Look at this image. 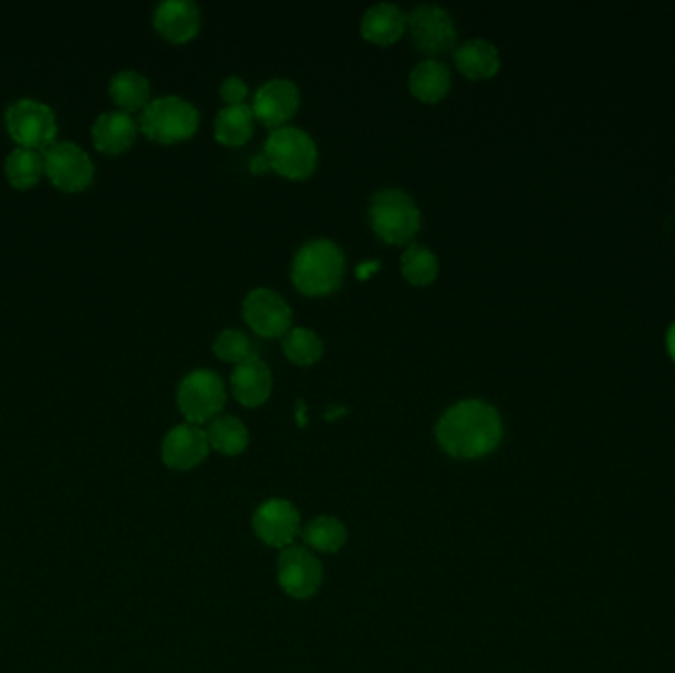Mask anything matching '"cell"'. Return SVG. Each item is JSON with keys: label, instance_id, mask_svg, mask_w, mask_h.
I'll use <instances>...</instances> for the list:
<instances>
[{"label": "cell", "instance_id": "52a82bcc", "mask_svg": "<svg viewBox=\"0 0 675 673\" xmlns=\"http://www.w3.org/2000/svg\"><path fill=\"white\" fill-rule=\"evenodd\" d=\"M4 121L10 138L22 148L44 153L58 143V118L52 107L42 101H14L7 110Z\"/></svg>", "mask_w": 675, "mask_h": 673}, {"label": "cell", "instance_id": "4316f807", "mask_svg": "<svg viewBox=\"0 0 675 673\" xmlns=\"http://www.w3.org/2000/svg\"><path fill=\"white\" fill-rule=\"evenodd\" d=\"M438 257L429 247L409 244L402 253V273L411 284L427 287L438 277Z\"/></svg>", "mask_w": 675, "mask_h": 673}, {"label": "cell", "instance_id": "3957f363", "mask_svg": "<svg viewBox=\"0 0 675 673\" xmlns=\"http://www.w3.org/2000/svg\"><path fill=\"white\" fill-rule=\"evenodd\" d=\"M370 226L375 236L392 246L411 244L419 234L420 209L413 196L402 188H382L375 191L367 208Z\"/></svg>", "mask_w": 675, "mask_h": 673}, {"label": "cell", "instance_id": "ac0fdd59", "mask_svg": "<svg viewBox=\"0 0 675 673\" xmlns=\"http://www.w3.org/2000/svg\"><path fill=\"white\" fill-rule=\"evenodd\" d=\"M137 133L138 125L133 115L125 111H105L93 123V145L103 155H121L133 146Z\"/></svg>", "mask_w": 675, "mask_h": 673}, {"label": "cell", "instance_id": "f546056e", "mask_svg": "<svg viewBox=\"0 0 675 673\" xmlns=\"http://www.w3.org/2000/svg\"><path fill=\"white\" fill-rule=\"evenodd\" d=\"M249 170H251L253 174H263L267 173V170H271V166H269V163H267V158L263 153H257V155H253L251 163H249Z\"/></svg>", "mask_w": 675, "mask_h": 673}, {"label": "cell", "instance_id": "277c9868", "mask_svg": "<svg viewBox=\"0 0 675 673\" xmlns=\"http://www.w3.org/2000/svg\"><path fill=\"white\" fill-rule=\"evenodd\" d=\"M200 127V111L180 95L156 97L141 111L138 128L158 145H174L194 137Z\"/></svg>", "mask_w": 675, "mask_h": 673}, {"label": "cell", "instance_id": "603a6c76", "mask_svg": "<svg viewBox=\"0 0 675 673\" xmlns=\"http://www.w3.org/2000/svg\"><path fill=\"white\" fill-rule=\"evenodd\" d=\"M4 174L10 186L17 190L34 188L46 174L44 153L17 146L4 161Z\"/></svg>", "mask_w": 675, "mask_h": 673}, {"label": "cell", "instance_id": "f1b7e54d", "mask_svg": "<svg viewBox=\"0 0 675 673\" xmlns=\"http://www.w3.org/2000/svg\"><path fill=\"white\" fill-rule=\"evenodd\" d=\"M219 95L226 101V105H243L249 97V87L239 75H228L219 85Z\"/></svg>", "mask_w": 675, "mask_h": 673}, {"label": "cell", "instance_id": "9c48e42d", "mask_svg": "<svg viewBox=\"0 0 675 673\" xmlns=\"http://www.w3.org/2000/svg\"><path fill=\"white\" fill-rule=\"evenodd\" d=\"M44 166L50 183L68 194L87 190L95 176V166L82 146L62 141L44 151Z\"/></svg>", "mask_w": 675, "mask_h": 673}, {"label": "cell", "instance_id": "4fadbf2b", "mask_svg": "<svg viewBox=\"0 0 675 673\" xmlns=\"http://www.w3.org/2000/svg\"><path fill=\"white\" fill-rule=\"evenodd\" d=\"M253 529L266 546L283 551L292 546L294 537L301 531V514L291 501L279 498L267 500L257 508Z\"/></svg>", "mask_w": 675, "mask_h": 673}, {"label": "cell", "instance_id": "9a60e30c", "mask_svg": "<svg viewBox=\"0 0 675 673\" xmlns=\"http://www.w3.org/2000/svg\"><path fill=\"white\" fill-rule=\"evenodd\" d=\"M153 27L168 42L184 44L200 32V7L194 0H163L153 12Z\"/></svg>", "mask_w": 675, "mask_h": 673}, {"label": "cell", "instance_id": "d4e9b609", "mask_svg": "<svg viewBox=\"0 0 675 673\" xmlns=\"http://www.w3.org/2000/svg\"><path fill=\"white\" fill-rule=\"evenodd\" d=\"M304 543L320 553H336L346 546V526L332 516H319L311 519L302 529Z\"/></svg>", "mask_w": 675, "mask_h": 673}, {"label": "cell", "instance_id": "6da1fadb", "mask_svg": "<svg viewBox=\"0 0 675 673\" xmlns=\"http://www.w3.org/2000/svg\"><path fill=\"white\" fill-rule=\"evenodd\" d=\"M435 435L447 455L465 460L482 458L502 443V417L488 401H457L438 418Z\"/></svg>", "mask_w": 675, "mask_h": 673}, {"label": "cell", "instance_id": "8992f818", "mask_svg": "<svg viewBox=\"0 0 675 673\" xmlns=\"http://www.w3.org/2000/svg\"><path fill=\"white\" fill-rule=\"evenodd\" d=\"M226 400H228L226 383L221 380V375L210 367H198L186 373L176 390L178 410L183 411L188 423L200 427L204 423H210L221 415Z\"/></svg>", "mask_w": 675, "mask_h": 673}, {"label": "cell", "instance_id": "30bf717a", "mask_svg": "<svg viewBox=\"0 0 675 673\" xmlns=\"http://www.w3.org/2000/svg\"><path fill=\"white\" fill-rule=\"evenodd\" d=\"M243 319L247 327L263 338H283L292 328V309L281 292L269 287H257L243 299Z\"/></svg>", "mask_w": 675, "mask_h": 673}, {"label": "cell", "instance_id": "d6986e66", "mask_svg": "<svg viewBox=\"0 0 675 673\" xmlns=\"http://www.w3.org/2000/svg\"><path fill=\"white\" fill-rule=\"evenodd\" d=\"M453 58L458 72L475 82L492 77L502 65L500 50L486 38H468L463 44H457Z\"/></svg>", "mask_w": 675, "mask_h": 673}, {"label": "cell", "instance_id": "7402d4cb", "mask_svg": "<svg viewBox=\"0 0 675 673\" xmlns=\"http://www.w3.org/2000/svg\"><path fill=\"white\" fill-rule=\"evenodd\" d=\"M110 95L113 103L125 113L145 110L153 101L150 97V83L145 75L135 70H123L111 77Z\"/></svg>", "mask_w": 675, "mask_h": 673}, {"label": "cell", "instance_id": "5b68a950", "mask_svg": "<svg viewBox=\"0 0 675 673\" xmlns=\"http://www.w3.org/2000/svg\"><path fill=\"white\" fill-rule=\"evenodd\" d=\"M261 153L271 170L291 180L309 178L319 164L316 141L304 128L294 125L271 128Z\"/></svg>", "mask_w": 675, "mask_h": 673}, {"label": "cell", "instance_id": "44dd1931", "mask_svg": "<svg viewBox=\"0 0 675 673\" xmlns=\"http://www.w3.org/2000/svg\"><path fill=\"white\" fill-rule=\"evenodd\" d=\"M256 115L249 103L224 105L214 121V137L226 146H239L253 137Z\"/></svg>", "mask_w": 675, "mask_h": 673}, {"label": "cell", "instance_id": "ffe728a7", "mask_svg": "<svg viewBox=\"0 0 675 673\" xmlns=\"http://www.w3.org/2000/svg\"><path fill=\"white\" fill-rule=\"evenodd\" d=\"M450 85H453L450 70L437 58H427L411 70V95L423 103H437V101L445 100Z\"/></svg>", "mask_w": 675, "mask_h": 673}, {"label": "cell", "instance_id": "cb8c5ba5", "mask_svg": "<svg viewBox=\"0 0 675 673\" xmlns=\"http://www.w3.org/2000/svg\"><path fill=\"white\" fill-rule=\"evenodd\" d=\"M210 448L218 451L219 455L238 456L249 445V431L241 418L233 415H218L208 423L206 428Z\"/></svg>", "mask_w": 675, "mask_h": 673}, {"label": "cell", "instance_id": "5bb4252c", "mask_svg": "<svg viewBox=\"0 0 675 673\" xmlns=\"http://www.w3.org/2000/svg\"><path fill=\"white\" fill-rule=\"evenodd\" d=\"M208 453H210V443L206 428L188 421L166 433L160 451L163 463L173 470H190L194 466L200 465Z\"/></svg>", "mask_w": 675, "mask_h": 673}, {"label": "cell", "instance_id": "7a4b0ae2", "mask_svg": "<svg viewBox=\"0 0 675 673\" xmlns=\"http://www.w3.org/2000/svg\"><path fill=\"white\" fill-rule=\"evenodd\" d=\"M346 273V253L330 237H314L302 244L292 257V284L309 297L336 291Z\"/></svg>", "mask_w": 675, "mask_h": 673}, {"label": "cell", "instance_id": "8fae6325", "mask_svg": "<svg viewBox=\"0 0 675 673\" xmlns=\"http://www.w3.org/2000/svg\"><path fill=\"white\" fill-rule=\"evenodd\" d=\"M322 563L312 556L311 549L294 546L287 547L279 556L277 579L279 584L292 599H311L322 584Z\"/></svg>", "mask_w": 675, "mask_h": 673}, {"label": "cell", "instance_id": "ba28073f", "mask_svg": "<svg viewBox=\"0 0 675 673\" xmlns=\"http://www.w3.org/2000/svg\"><path fill=\"white\" fill-rule=\"evenodd\" d=\"M407 30L415 50L429 58L457 48L458 30L455 19L448 10L433 2H420L407 12Z\"/></svg>", "mask_w": 675, "mask_h": 673}, {"label": "cell", "instance_id": "7c38bea8", "mask_svg": "<svg viewBox=\"0 0 675 673\" xmlns=\"http://www.w3.org/2000/svg\"><path fill=\"white\" fill-rule=\"evenodd\" d=\"M299 105H301V90L289 77H271L261 83L251 101V110L257 121L269 128L289 125Z\"/></svg>", "mask_w": 675, "mask_h": 673}, {"label": "cell", "instance_id": "4dcf8cb0", "mask_svg": "<svg viewBox=\"0 0 675 673\" xmlns=\"http://www.w3.org/2000/svg\"><path fill=\"white\" fill-rule=\"evenodd\" d=\"M667 350H669V355L674 358L675 362V324L669 328V332H667Z\"/></svg>", "mask_w": 675, "mask_h": 673}, {"label": "cell", "instance_id": "484cf974", "mask_svg": "<svg viewBox=\"0 0 675 673\" xmlns=\"http://www.w3.org/2000/svg\"><path fill=\"white\" fill-rule=\"evenodd\" d=\"M283 352L292 364H316L324 354V340L312 328L292 327L283 336Z\"/></svg>", "mask_w": 675, "mask_h": 673}, {"label": "cell", "instance_id": "2e32d148", "mask_svg": "<svg viewBox=\"0 0 675 673\" xmlns=\"http://www.w3.org/2000/svg\"><path fill=\"white\" fill-rule=\"evenodd\" d=\"M233 397L243 407L263 405L273 392V373L263 358L253 354L239 362L229 375Z\"/></svg>", "mask_w": 675, "mask_h": 673}, {"label": "cell", "instance_id": "83f0119b", "mask_svg": "<svg viewBox=\"0 0 675 673\" xmlns=\"http://www.w3.org/2000/svg\"><path fill=\"white\" fill-rule=\"evenodd\" d=\"M211 350H214V354L218 355L219 360L229 362V364H239L249 355L256 354L251 340L239 328H224L214 340Z\"/></svg>", "mask_w": 675, "mask_h": 673}, {"label": "cell", "instance_id": "e0dca14e", "mask_svg": "<svg viewBox=\"0 0 675 673\" xmlns=\"http://www.w3.org/2000/svg\"><path fill=\"white\" fill-rule=\"evenodd\" d=\"M405 30H407V12L399 4L387 0L367 7L360 20L362 37L380 46L395 44Z\"/></svg>", "mask_w": 675, "mask_h": 673}]
</instances>
